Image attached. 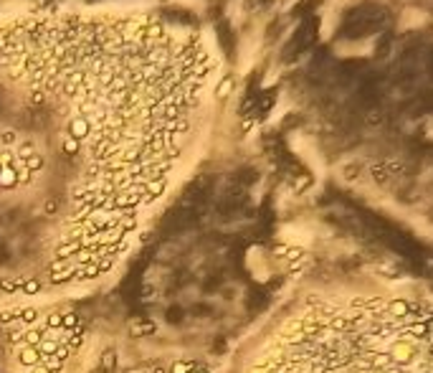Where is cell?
<instances>
[{"instance_id":"obj_11","label":"cell","mask_w":433,"mask_h":373,"mask_svg":"<svg viewBox=\"0 0 433 373\" xmlns=\"http://www.w3.org/2000/svg\"><path fill=\"white\" fill-rule=\"evenodd\" d=\"M195 370V363L193 360H175L170 365V373H193Z\"/></svg>"},{"instance_id":"obj_4","label":"cell","mask_w":433,"mask_h":373,"mask_svg":"<svg viewBox=\"0 0 433 373\" xmlns=\"http://www.w3.org/2000/svg\"><path fill=\"white\" fill-rule=\"evenodd\" d=\"M127 330H129L132 338H142V335H152V333L157 330V325L150 322V320H132V322L127 325Z\"/></svg>"},{"instance_id":"obj_2","label":"cell","mask_w":433,"mask_h":373,"mask_svg":"<svg viewBox=\"0 0 433 373\" xmlns=\"http://www.w3.org/2000/svg\"><path fill=\"white\" fill-rule=\"evenodd\" d=\"M16 358H18V363L26 365V368H33V365L41 363V353H38V348H33V345H21Z\"/></svg>"},{"instance_id":"obj_14","label":"cell","mask_w":433,"mask_h":373,"mask_svg":"<svg viewBox=\"0 0 433 373\" xmlns=\"http://www.w3.org/2000/svg\"><path fill=\"white\" fill-rule=\"evenodd\" d=\"M59 345H61L59 340H49V338H46V340H41V345H36V348H38L41 355H54Z\"/></svg>"},{"instance_id":"obj_1","label":"cell","mask_w":433,"mask_h":373,"mask_svg":"<svg viewBox=\"0 0 433 373\" xmlns=\"http://www.w3.org/2000/svg\"><path fill=\"white\" fill-rule=\"evenodd\" d=\"M251 373H433V312L395 297H309Z\"/></svg>"},{"instance_id":"obj_20","label":"cell","mask_w":433,"mask_h":373,"mask_svg":"<svg viewBox=\"0 0 433 373\" xmlns=\"http://www.w3.org/2000/svg\"><path fill=\"white\" fill-rule=\"evenodd\" d=\"M13 320H21V310H3V312H0V322H3V325H8Z\"/></svg>"},{"instance_id":"obj_27","label":"cell","mask_w":433,"mask_h":373,"mask_svg":"<svg viewBox=\"0 0 433 373\" xmlns=\"http://www.w3.org/2000/svg\"><path fill=\"white\" fill-rule=\"evenodd\" d=\"M193 373H210V370H208V368H195Z\"/></svg>"},{"instance_id":"obj_16","label":"cell","mask_w":433,"mask_h":373,"mask_svg":"<svg viewBox=\"0 0 433 373\" xmlns=\"http://www.w3.org/2000/svg\"><path fill=\"white\" fill-rule=\"evenodd\" d=\"M76 325H79V317H76V312H64L61 327H64V330H69V333H74V330H76Z\"/></svg>"},{"instance_id":"obj_8","label":"cell","mask_w":433,"mask_h":373,"mask_svg":"<svg viewBox=\"0 0 433 373\" xmlns=\"http://www.w3.org/2000/svg\"><path fill=\"white\" fill-rule=\"evenodd\" d=\"M84 343H86V333H84V330H79V327H76V330L69 335V340H66V345H69V350H71V353L81 350V345H84Z\"/></svg>"},{"instance_id":"obj_23","label":"cell","mask_w":433,"mask_h":373,"mask_svg":"<svg viewBox=\"0 0 433 373\" xmlns=\"http://www.w3.org/2000/svg\"><path fill=\"white\" fill-rule=\"evenodd\" d=\"M54 355H56L59 360H64V363H66V360H69V355H71V350H69V345H66V343H61V345L56 348V353H54Z\"/></svg>"},{"instance_id":"obj_21","label":"cell","mask_w":433,"mask_h":373,"mask_svg":"<svg viewBox=\"0 0 433 373\" xmlns=\"http://www.w3.org/2000/svg\"><path fill=\"white\" fill-rule=\"evenodd\" d=\"M64 152H66V155H76V152H79V140H74V137L69 135V137L64 140Z\"/></svg>"},{"instance_id":"obj_6","label":"cell","mask_w":433,"mask_h":373,"mask_svg":"<svg viewBox=\"0 0 433 373\" xmlns=\"http://www.w3.org/2000/svg\"><path fill=\"white\" fill-rule=\"evenodd\" d=\"M46 335H49V327L43 325V327H28L26 330V343L23 345H41V340H46Z\"/></svg>"},{"instance_id":"obj_7","label":"cell","mask_w":433,"mask_h":373,"mask_svg":"<svg viewBox=\"0 0 433 373\" xmlns=\"http://www.w3.org/2000/svg\"><path fill=\"white\" fill-rule=\"evenodd\" d=\"M41 292H43V282H41V279H36V277L23 279V284H21V295L33 297V295H41Z\"/></svg>"},{"instance_id":"obj_12","label":"cell","mask_w":433,"mask_h":373,"mask_svg":"<svg viewBox=\"0 0 433 373\" xmlns=\"http://www.w3.org/2000/svg\"><path fill=\"white\" fill-rule=\"evenodd\" d=\"M26 165H28V170H31V173H36V170H43L46 160H43V155H41V152H33V155L26 160Z\"/></svg>"},{"instance_id":"obj_28","label":"cell","mask_w":433,"mask_h":373,"mask_svg":"<svg viewBox=\"0 0 433 373\" xmlns=\"http://www.w3.org/2000/svg\"><path fill=\"white\" fill-rule=\"evenodd\" d=\"M3 335H6V333H3V322H0V338H3Z\"/></svg>"},{"instance_id":"obj_25","label":"cell","mask_w":433,"mask_h":373,"mask_svg":"<svg viewBox=\"0 0 433 373\" xmlns=\"http://www.w3.org/2000/svg\"><path fill=\"white\" fill-rule=\"evenodd\" d=\"M0 140H3L6 145H11V142L16 140V135H13V132H3V137H0Z\"/></svg>"},{"instance_id":"obj_22","label":"cell","mask_w":433,"mask_h":373,"mask_svg":"<svg viewBox=\"0 0 433 373\" xmlns=\"http://www.w3.org/2000/svg\"><path fill=\"white\" fill-rule=\"evenodd\" d=\"M114 262H117V259H112V257H102V259L97 262V267H99V272H102V274H107V272H112Z\"/></svg>"},{"instance_id":"obj_19","label":"cell","mask_w":433,"mask_h":373,"mask_svg":"<svg viewBox=\"0 0 433 373\" xmlns=\"http://www.w3.org/2000/svg\"><path fill=\"white\" fill-rule=\"evenodd\" d=\"M59 209H61V206H59V201H54V198H51V201H46V203L41 206L43 216H49V219H54V216L59 214Z\"/></svg>"},{"instance_id":"obj_18","label":"cell","mask_w":433,"mask_h":373,"mask_svg":"<svg viewBox=\"0 0 433 373\" xmlns=\"http://www.w3.org/2000/svg\"><path fill=\"white\" fill-rule=\"evenodd\" d=\"M6 338H8L11 345H23L26 343V330L23 327L21 330H11V333H6Z\"/></svg>"},{"instance_id":"obj_26","label":"cell","mask_w":433,"mask_h":373,"mask_svg":"<svg viewBox=\"0 0 433 373\" xmlns=\"http://www.w3.org/2000/svg\"><path fill=\"white\" fill-rule=\"evenodd\" d=\"M152 373H170V370H167L165 365H155V368H152Z\"/></svg>"},{"instance_id":"obj_13","label":"cell","mask_w":433,"mask_h":373,"mask_svg":"<svg viewBox=\"0 0 433 373\" xmlns=\"http://www.w3.org/2000/svg\"><path fill=\"white\" fill-rule=\"evenodd\" d=\"M61 320H64V312L54 310V312L46 315V327H49V330H59V327H61Z\"/></svg>"},{"instance_id":"obj_24","label":"cell","mask_w":433,"mask_h":373,"mask_svg":"<svg viewBox=\"0 0 433 373\" xmlns=\"http://www.w3.org/2000/svg\"><path fill=\"white\" fill-rule=\"evenodd\" d=\"M31 373H51V370H49L43 363H38V365H33V368H31Z\"/></svg>"},{"instance_id":"obj_10","label":"cell","mask_w":433,"mask_h":373,"mask_svg":"<svg viewBox=\"0 0 433 373\" xmlns=\"http://www.w3.org/2000/svg\"><path fill=\"white\" fill-rule=\"evenodd\" d=\"M114 365H117V353H114V348H109L107 353H102V368H104L107 373H112Z\"/></svg>"},{"instance_id":"obj_9","label":"cell","mask_w":433,"mask_h":373,"mask_svg":"<svg viewBox=\"0 0 433 373\" xmlns=\"http://www.w3.org/2000/svg\"><path fill=\"white\" fill-rule=\"evenodd\" d=\"M41 363H43L51 373H61V370H64V360H59L56 355H41Z\"/></svg>"},{"instance_id":"obj_15","label":"cell","mask_w":433,"mask_h":373,"mask_svg":"<svg viewBox=\"0 0 433 373\" xmlns=\"http://www.w3.org/2000/svg\"><path fill=\"white\" fill-rule=\"evenodd\" d=\"M36 320H38V307H23V310H21V322L33 325Z\"/></svg>"},{"instance_id":"obj_5","label":"cell","mask_w":433,"mask_h":373,"mask_svg":"<svg viewBox=\"0 0 433 373\" xmlns=\"http://www.w3.org/2000/svg\"><path fill=\"white\" fill-rule=\"evenodd\" d=\"M74 274H76V267L69 264L61 272H49V279H51V284H66V282H74Z\"/></svg>"},{"instance_id":"obj_17","label":"cell","mask_w":433,"mask_h":373,"mask_svg":"<svg viewBox=\"0 0 433 373\" xmlns=\"http://www.w3.org/2000/svg\"><path fill=\"white\" fill-rule=\"evenodd\" d=\"M23 279H0V292H21Z\"/></svg>"},{"instance_id":"obj_3","label":"cell","mask_w":433,"mask_h":373,"mask_svg":"<svg viewBox=\"0 0 433 373\" xmlns=\"http://www.w3.org/2000/svg\"><path fill=\"white\" fill-rule=\"evenodd\" d=\"M69 132H71V137L74 140H86V137H91V125H89V119L86 117H76V119H71V125H69Z\"/></svg>"}]
</instances>
